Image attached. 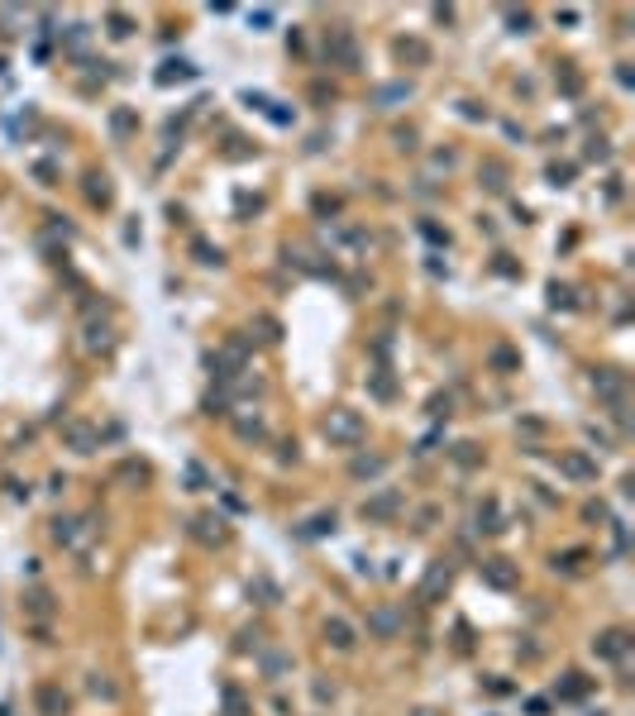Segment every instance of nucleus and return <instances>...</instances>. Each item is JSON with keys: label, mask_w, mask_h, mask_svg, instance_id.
Returning <instances> with one entry per match:
<instances>
[{"label": "nucleus", "mask_w": 635, "mask_h": 716, "mask_svg": "<svg viewBox=\"0 0 635 716\" xmlns=\"http://www.w3.org/2000/svg\"><path fill=\"white\" fill-rule=\"evenodd\" d=\"M325 439H330V444H344V449H354V444L368 439V425H363L358 411H344V406H339V411L325 416Z\"/></svg>", "instance_id": "f257e3e1"}, {"label": "nucleus", "mask_w": 635, "mask_h": 716, "mask_svg": "<svg viewBox=\"0 0 635 716\" xmlns=\"http://www.w3.org/2000/svg\"><path fill=\"white\" fill-rule=\"evenodd\" d=\"M482 583L497 587V592H511V587L521 583V573H516L511 559H482Z\"/></svg>", "instance_id": "f03ea898"}, {"label": "nucleus", "mask_w": 635, "mask_h": 716, "mask_svg": "<svg viewBox=\"0 0 635 716\" xmlns=\"http://www.w3.org/2000/svg\"><path fill=\"white\" fill-rule=\"evenodd\" d=\"M406 506V497H401L397 487H387V492H377V497L363 501V520H392Z\"/></svg>", "instance_id": "7ed1b4c3"}, {"label": "nucleus", "mask_w": 635, "mask_h": 716, "mask_svg": "<svg viewBox=\"0 0 635 716\" xmlns=\"http://www.w3.org/2000/svg\"><path fill=\"white\" fill-rule=\"evenodd\" d=\"M191 539H201V544H225L230 539V525L220 516H196L191 520Z\"/></svg>", "instance_id": "20e7f679"}, {"label": "nucleus", "mask_w": 635, "mask_h": 716, "mask_svg": "<svg viewBox=\"0 0 635 716\" xmlns=\"http://www.w3.org/2000/svg\"><path fill=\"white\" fill-rule=\"evenodd\" d=\"M626 650H631L626 631H602V636L593 640V655L597 659H626Z\"/></svg>", "instance_id": "39448f33"}, {"label": "nucleus", "mask_w": 635, "mask_h": 716, "mask_svg": "<svg viewBox=\"0 0 635 716\" xmlns=\"http://www.w3.org/2000/svg\"><path fill=\"white\" fill-rule=\"evenodd\" d=\"M62 439H67L77 454H96V444H100V435L91 430V425H81V420H72V425L62 430Z\"/></svg>", "instance_id": "423d86ee"}, {"label": "nucleus", "mask_w": 635, "mask_h": 716, "mask_svg": "<svg viewBox=\"0 0 635 716\" xmlns=\"http://www.w3.org/2000/svg\"><path fill=\"white\" fill-rule=\"evenodd\" d=\"M559 468L574 477V482H597V463L588 454H564V458H559Z\"/></svg>", "instance_id": "0eeeda50"}, {"label": "nucleus", "mask_w": 635, "mask_h": 716, "mask_svg": "<svg viewBox=\"0 0 635 716\" xmlns=\"http://www.w3.org/2000/svg\"><path fill=\"white\" fill-rule=\"evenodd\" d=\"M439 592H449V563H430V573L420 583V602H435Z\"/></svg>", "instance_id": "6e6552de"}, {"label": "nucleus", "mask_w": 635, "mask_h": 716, "mask_svg": "<svg viewBox=\"0 0 635 716\" xmlns=\"http://www.w3.org/2000/svg\"><path fill=\"white\" fill-rule=\"evenodd\" d=\"M368 626H373V636H382V640H397L401 636V616L392 611V607H377L373 616H368Z\"/></svg>", "instance_id": "1a4fd4ad"}, {"label": "nucleus", "mask_w": 635, "mask_h": 716, "mask_svg": "<svg viewBox=\"0 0 635 716\" xmlns=\"http://www.w3.org/2000/svg\"><path fill=\"white\" fill-rule=\"evenodd\" d=\"M593 387H597L607 401H616V406H621V392H626L621 373H612V368H597V373H593Z\"/></svg>", "instance_id": "9d476101"}, {"label": "nucleus", "mask_w": 635, "mask_h": 716, "mask_svg": "<svg viewBox=\"0 0 635 716\" xmlns=\"http://www.w3.org/2000/svg\"><path fill=\"white\" fill-rule=\"evenodd\" d=\"M39 712L43 716H67V693L53 688V683H43L39 688Z\"/></svg>", "instance_id": "9b49d317"}, {"label": "nucleus", "mask_w": 635, "mask_h": 716, "mask_svg": "<svg viewBox=\"0 0 635 716\" xmlns=\"http://www.w3.org/2000/svg\"><path fill=\"white\" fill-rule=\"evenodd\" d=\"M325 640H330L335 650H354V626H349L344 616H330L325 621Z\"/></svg>", "instance_id": "f8f14e48"}, {"label": "nucleus", "mask_w": 635, "mask_h": 716, "mask_svg": "<svg viewBox=\"0 0 635 716\" xmlns=\"http://www.w3.org/2000/svg\"><path fill=\"white\" fill-rule=\"evenodd\" d=\"M411 96V81H392V86H377L373 91V105H382V110H392L397 100Z\"/></svg>", "instance_id": "ddd939ff"}, {"label": "nucleus", "mask_w": 635, "mask_h": 716, "mask_svg": "<svg viewBox=\"0 0 635 716\" xmlns=\"http://www.w3.org/2000/svg\"><path fill=\"white\" fill-rule=\"evenodd\" d=\"M24 611H29V616H39V621H48V616H53V597L43 592V587H34V592L24 597Z\"/></svg>", "instance_id": "4468645a"}, {"label": "nucleus", "mask_w": 635, "mask_h": 716, "mask_svg": "<svg viewBox=\"0 0 635 716\" xmlns=\"http://www.w3.org/2000/svg\"><path fill=\"white\" fill-rule=\"evenodd\" d=\"M335 58L344 62V67H358V48H354V39H349V29L335 34Z\"/></svg>", "instance_id": "2eb2a0df"}, {"label": "nucleus", "mask_w": 635, "mask_h": 716, "mask_svg": "<svg viewBox=\"0 0 635 716\" xmlns=\"http://www.w3.org/2000/svg\"><path fill=\"white\" fill-rule=\"evenodd\" d=\"M86 349H91V354H105V349H110V325H96V320H91V325H86Z\"/></svg>", "instance_id": "dca6fc26"}, {"label": "nucleus", "mask_w": 635, "mask_h": 716, "mask_svg": "<svg viewBox=\"0 0 635 716\" xmlns=\"http://www.w3.org/2000/svg\"><path fill=\"white\" fill-rule=\"evenodd\" d=\"M382 468H387V463H382V458H377V454H358V458H354V468H349V473H354V477H377V473H382Z\"/></svg>", "instance_id": "f3484780"}, {"label": "nucleus", "mask_w": 635, "mask_h": 716, "mask_svg": "<svg viewBox=\"0 0 635 716\" xmlns=\"http://www.w3.org/2000/svg\"><path fill=\"white\" fill-rule=\"evenodd\" d=\"M397 53H401V58H411V62H425V58H430V48H425L420 39H401Z\"/></svg>", "instance_id": "a211bd4d"}, {"label": "nucleus", "mask_w": 635, "mask_h": 716, "mask_svg": "<svg viewBox=\"0 0 635 716\" xmlns=\"http://www.w3.org/2000/svg\"><path fill=\"white\" fill-rule=\"evenodd\" d=\"M235 430H239V439H263V420L259 416H239Z\"/></svg>", "instance_id": "6ab92c4d"}, {"label": "nucleus", "mask_w": 635, "mask_h": 716, "mask_svg": "<svg viewBox=\"0 0 635 716\" xmlns=\"http://www.w3.org/2000/svg\"><path fill=\"white\" fill-rule=\"evenodd\" d=\"M330 530H335V511H330V516H316L306 530H301V535H306V539H320V535H330Z\"/></svg>", "instance_id": "aec40b11"}, {"label": "nucleus", "mask_w": 635, "mask_h": 716, "mask_svg": "<svg viewBox=\"0 0 635 716\" xmlns=\"http://www.w3.org/2000/svg\"><path fill=\"white\" fill-rule=\"evenodd\" d=\"M373 397L377 401H392V397H397V382L387 378V373H373Z\"/></svg>", "instance_id": "412c9836"}, {"label": "nucleus", "mask_w": 635, "mask_h": 716, "mask_svg": "<svg viewBox=\"0 0 635 716\" xmlns=\"http://www.w3.org/2000/svg\"><path fill=\"white\" fill-rule=\"evenodd\" d=\"M583 693H588L583 674H564V683H559V697H583Z\"/></svg>", "instance_id": "4be33fe9"}, {"label": "nucleus", "mask_w": 635, "mask_h": 716, "mask_svg": "<svg viewBox=\"0 0 635 716\" xmlns=\"http://www.w3.org/2000/svg\"><path fill=\"white\" fill-rule=\"evenodd\" d=\"M86 688H91L96 697H119V688H115V683H110L105 674H91V683H86Z\"/></svg>", "instance_id": "5701e85b"}, {"label": "nucleus", "mask_w": 635, "mask_h": 716, "mask_svg": "<svg viewBox=\"0 0 635 716\" xmlns=\"http://www.w3.org/2000/svg\"><path fill=\"white\" fill-rule=\"evenodd\" d=\"M225 716H249V707H244V697L235 688H225Z\"/></svg>", "instance_id": "b1692460"}, {"label": "nucleus", "mask_w": 635, "mask_h": 716, "mask_svg": "<svg viewBox=\"0 0 635 716\" xmlns=\"http://www.w3.org/2000/svg\"><path fill=\"white\" fill-rule=\"evenodd\" d=\"M492 363H497V368H502V373H511V368H516L521 358L511 354V349H492Z\"/></svg>", "instance_id": "393cba45"}, {"label": "nucleus", "mask_w": 635, "mask_h": 716, "mask_svg": "<svg viewBox=\"0 0 635 716\" xmlns=\"http://www.w3.org/2000/svg\"><path fill=\"white\" fill-rule=\"evenodd\" d=\"M263 669H268V678H282V674H287V655H268V659H263Z\"/></svg>", "instance_id": "a878e982"}, {"label": "nucleus", "mask_w": 635, "mask_h": 716, "mask_svg": "<svg viewBox=\"0 0 635 716\" xmlns=\"http://www.w3.org/2000/svg\"><path fill=\"white\" fill-rule=\"evenodd\" d=\"M119 477H124V482H143V477H148V468H143V463H124V468H119Z\"/></svg>", "instance_id": "bb28decb"}, {"label": "nucleus", "mask_w": 635, "mask_h": 716, "mask_svg": "<svg viewBox=\"0 0 635 716\" xmlns=\"http://www.w3.org/2000/svg\"><path fill=\"white\" fill-rule=\"evenodd\" d=\"M186 487H191V492H201V487H206V473H201L196 463H186Z\"/></svg>", "instance_id": "cd10ccee"}, {"label": "nucleus", "mask_w": 635, "mask_h": 716, "mask_svg": "<svg viewBox=\"0 0 635 716\" xmlns=\"http://www.w3.org/2000/svg\"><path fill=\"white\" fill-rule=\"evenodd\" d=\"M454 458H458V463H463V468H473V463H477L473 444H454Z\"/></svg>", "instance_id": "c85d7f7f"}, {"label": "nucleus", "mask_w": 635, "mask_h": 716, "mask_svg": "<svg viewBox=\"0 0 635 716\" xmlns=\"http://www.w3.org/2000/svg\"><path fill=\"white\" fill-rule=\"evenodd\" d=\"M110 34H115V39H129V20H124V15H110Z\"/></svg>", "instance_id": "c756f323"}, {"label": "nucleus", "mask_w": 635, "mask_h": 716, "mask_svg": "<svg viewBox=\"0 0 635 716\" xmlns=\"http://www.w3.org/2000/svg\"><path fill=\"white\" fill-rule=\"evenodd\" d=\"M578 563H583V554H578V549H574V554H564V559H554V568H564V573H574Z\"/></svg>", "instance_id": "7c9ffc66"}, {"label": "nucleus", "mask_w": 635, "mask_h": 716, "mask_svg": "<svg viewBox=\"0 0 635 716\" xmlns=\"http://www.w3.org/2000/svg\"><path fill=\"white\" fill-rule=\"evenodd\" d=\"M259 330H263V339H278V320H268V316H259Z\"/></svg>", "instance_id": "2f4dec72"}, {"label": "nucleus", "mask_w": 635, "mask_h": 716, "mask_svg": "<svg viewBox=\"0 0 635 716\" xmlns=\"http://www.w3.org/2000/svg\"><path fill=\"white\" fill-rule=\"evenodd\" d=\"M249 20L259 24V29H268V24H273V10H254V15H249Z\"/></svg>", "instance_id": "473e14b6"}, {"label": "nucleus", "mask_w": 635, "mask_h": 716, "mask_svg": "<svg viewBox=\"0 0 635 716\" xmlns=\"http://www.w3.org/2000/svg\"><path fill=\"white\" fill-rule=\"evenodd\" d=\"M550 301L554 306H569V287H550Z\"/></svg>", "instance_id": "72a5a7b5"}, {"label": "nucleus", "mask_w": 635, "mask_h": 716, "mask_svg": "<svg viewBox=\"0 0 635 716\" xmlns=\"http://www.w3.org/2000/svg\"><path fill=\"white\" fill-rule=\"evenodd\" d=\"M416 716H435V712H416Z\"/></svg>", "instance_id": "f704fd0d"}]
</instances>
